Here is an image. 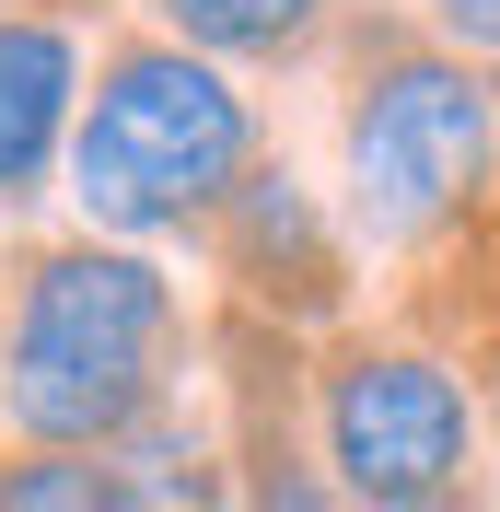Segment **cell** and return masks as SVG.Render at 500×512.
Masks as SVG:
<instances>
[{
	"mask_svg": "<svg viewBox=\"0 0 500 512\" xmlns=\"http://www.w3.org/2000/svg\"><path fill=\"white\" fill-rule=\"evenodd\" d=\"M338 0H163V35L198 47V59H303L314 35H326Z\"/></svg>",
	"mask_w": 500,
	"mask_h": 512,
	"instance_id": "obj_7",
	"label": "cell"
},
{
	"mask_svg": "<svg viewBox=\"0 0 500 512\" xmlns=\"http://www.w3.org/2000/svg\"><path fill=\"white\" fill-rule=\"evenodd\" d=\"M0 512H140V489H128L117 454H0Z\"/></svg>",
	"mask_w": 500,
	"mask_h": 512,
	"instance_id": "obj_8",
	"label": "cell"
},
{
	"mask_svg": "<svg viewBox=\"0 0 500 512\" xmlns=\"http://www.w3.org/2000/svg\"><path fill=\"white\" fill-rule=\"evenodd\" d=\"M82 117V47L35 12H0V198H35Z\"/></svg>",
	"mask_w": 500,
	"mask_h": 512,
	"instance_id": "obj_5",
	"label": "cell"
},
{
	"mask_svg": "<svg viewBox=\"0 0 500 512\" xmlns=\"http://www.w3.org/2000/svg\"><path fill=\"white\" fill-rule=\"evenodd\" d=\"M221 268L245 291H268V303H303V315H326L338 303V245L314 233V210H303V187H291L280 163H256L245 187L221 198Z\"/></svg>",
	"mask_w": 500,
	"mask_h": 512,
	"instance_id": "obj_6",
	"label": "cell"
},
{
	"mask_svg": "<svg viewBox=\"0 0 500 512\" xmlns=\"http://www.w3.org/2000/svg\"><path fill=\"white\" fill-rule=\"evenodd\" d=\"M163 350H175V280L128 245H35L12 268V350L0 408L47 454H117L163 419Z\"/></svg>",
	"mask_w": 500,
	"mask_h": 512,
	"instance_id": "obj_1",
	"label": "cell"
},
{
	"mask_svg": "<svg viewBox=\"0 0 500 512\" xmlns=\"http://www.w3.org/2000/svg\"><path fill=\"white\" fill-rule=\"evenodd\" d=\"M419 512H477V489H466V501H419Z\"/></svg>",
	"mask_w": 500,
	"mask_h": 512,
	"instance_id": "obj_10",
	"label": "cell"
},
{
	"mask_svg": "<svg viewBox=\"0 0 500 512\" xmlns=\"http://www.w3.org/2000/svg\"><path fill=\"white\" fill-rule=\"evenodd\" d=\"M500 175V82L442 35H384L349 94V210L373 245H419Z\"/></svg>",
	"mask_w": 500,
	"mask_h": 512,
	"instance_id": "obj_3",
	"label": "cell"
},
{
	"mask_svg": "<svg viewBox=\"0 0 500 512\" xmlns=\"http://www.w3.org/2000/svg\"><path fill=\"white\" fill-rule=\"evenodd\" d=\"M256 175V105L175 35L105 47L94 94L70 117V198L94 233H187Z\"/></svg>",
	"mask_w": 500,
	"mask_h": 512,
	"instance_id": "obj_2",
	"label": "cell"
},
{
	"mask_svg": "<svg viewBox=\"0 0 500 512\" xmlns=\"http://www.w3.org/2000/svg\"><path fill=\"white\" fill-rule=\"evenodd\" d=\"M314 443L349 512H419V501H466L477 478V396L454 384V361L361 338L326 361L314 384Z\"/></svg>",
	"mask_w": 500,
	"mask_h": 512,
	"instance_id": "obj_4",
	"label": "cell"
},
{
	"mask_svg": "<svg viewBox=\"0 0 500 512\" xmlns=\"http://www.w3.org/2000/svg\"><path fill=\"white\" fill-rule=\"evenodd\" d=\"M431 35L454 59H500V0H431Z\"/></svg>",
	"mask_w": 500,
	"mask_h": 512,
	"instance_id": "obj_9",
	"label": "cell"
}]
</instances>
